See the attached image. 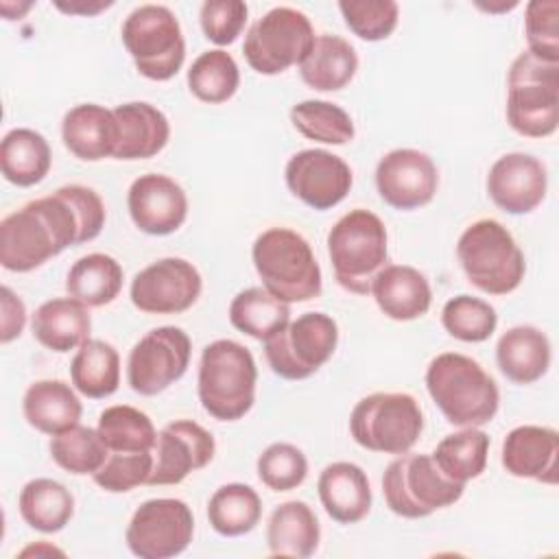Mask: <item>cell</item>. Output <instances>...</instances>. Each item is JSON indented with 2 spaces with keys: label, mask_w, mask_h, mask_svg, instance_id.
<instances>
[{
  "label": "cell",
  "mask_w": 559,
  "mask_h": 559,
  "mask_svg": "<svg viewBox=\"0 0 559 559\" xmlns=\"http://www.w3.org/2000/svg\"><path fill=\"white\" fill-rule=\"evenodd\" d=\"M262 286L286 304L310 301L321 295V266L310 242L288 227L264 229L251 247Z\"/></svg>",
  "instance_id": "277c9868"
},
{
  "label": "cell",
  "mask_w": 559,
  "mask_h": 559,
  "mask_svg": "<svg viewBox=\"0 0 559 559\" xmlns=\"http://www.w3.org/2000/svg\"><path fill=\"white\" fill-rule=\"evenodd\" d=\"M22 413L31 428L55 437L79 424L83 404L68 382L37 380L22 397Z\"/></svg>",
  "instance_id": "83f0119b"
},
{
  "label": "cell",
  "mask_w": 559,
  "mask_h": 559,
  "mask_svg": "<svg viewBox=\"0 0 559 559\" xmlns=\"http://www.w3.org/2000/svg\"><path fill=\"white\" fill-rule=\"evenodd\" d=\"M192 354L190 336L177 325L146 332L129 352L127 382L140 395H157L175 384L188 369Z\"/></svg>",
  "instance_id": "5bb4252c"
},
{
  "label": "cell",
  "mask_w": 559,
  "mask_h": 559,
  "mask_svg": "<svg viewBox=\"0 0 559 559\" xmlns=\"http://www.w3.org/2000/svg\"><path fill=\"white\" fill-rule=\"evenodd\" d=\"M17 509L31 528L39 533H59L74 515V498L59 480L33 478L22 487Z\"/></svg>",
  "instance_id": "836d02e7"
},
{
  "label": "cell",
  "mask_w": 559,
  "mask_h": 559,
  "mask_svg": "<svg viewBox=\"0 0 559 559\" xmlns=\"http://www.w3.org/2000/svg\"><path fill=\"white\" fill-rule=\"evenodd\" d=\"M552 360V347L535 325L509 328L496 345V362L507 380L513 384H533L546 376Z\"/></svg>",
  "instance_id": "484cf974"
},
{
  "label": "cell",
  "mask_w": 559,
  "mask_h": 559,
  "mask_svg": "<svg viewBox=\"0 0 559 559\" xmlns=\"http://www.w3.org/2000/svg\"><path fill=\"white\" fill-rule=\"evenodd\" d=\"M369 293L382 314L393 321L419 319L432 304V290L426 275L408 264H386L380 269Z\"/></svg>",
  "instance_id": "cb8c5ba5"
},
{
  "label": "cell",
  "mask_w": 559,
  "mask_h": 559,
  "mask_svg": "<svg viewBox=\"0 0 559 559\" xmlns=\"http://www.w3.org/2000/svg\"><path fill=\"white\" fill-rule=\"evenodd\" d=\"M325 513L338 524H356L371 509V485L365 469L349 461H336L321 469L317 480Z\"/></svg>",
  "instance_id": "d4e9b609"
},
{
  "label": "cell",
  "mask_w": 559,
  "mask_h": 559,
  "mask_svg": "<svg viewBox=\"0 0 559 559\" xmlns=\"http://www.w3.org/2000/svg\"><path fill=\"white\" fill-rule=\"evenodd\" d=\"M153 461L155 456L151 452H109L107 461L92 478L109 493H124L148 483Z\"/></svg>",
  "instance_id": "f6af8a7d"
},
{
  "label": "cell",
  "mask_w": 559,
  "mask_h": 559,
  "mask_svg": "<svg viewBox=\"0 0 559 559\" xmlns=\"http://www.w3.org/2000/svg\"><path fill=\"white\" fill-rule=\"evenodd\" d=\"M319 542L321 526L308 502L288 500L273 509L266 524V544L271 557L306 559L314 555Z\"/></svg>",
  "instance_id": "f1b7e54d"
},
{
  "label": "cell",
  "mask_w": 559,
  "mask_h": 559,
  "mask_svg": "<svg viewBox=\"0 0 559 559\" xmlns=\"http://www.w3.org/2000/svg\"><path fill=\"white\" fill-rule=\"evenodd\" d=\"M31 330L39 345L50 352L66 354L90 338V308L72 297H52L35 310Z\"/></svg>",
  "instance_id": "4316f807"
},
{
  "label": "cell",
  "mask_w": 559,
  "mask_h": 559,
  "mask_svg": "<svg viewBox=\"0 0 559 559\" xmlns=\"http://www.w3.org/2000/svg\"><path fill=\"white\" fill-rule=\"evenodd\" d=\"M70 380L72 386L90 400L114 395L120 384L118 349L107 341L87 338L70 362Z\"/></svg>",
  "instance_id": "d6a6232c"
},
{
  "label": "cell",
  "mask_w": 559,
  "mask_h": 559,
  "mask_svg": "<svg viewBox=\"0 0 559 559\" xmlns=\"http://www.w3.org/2000/svg\"><path fill=\"white\" fill-rule=\"evenodd\" d=\"M262 518L258 491L245 483L221 485L207 500V522L223 537L251 533Z\"/></svg>",
  "instance_id": "e575fe53"
},
{
  "label": "cell",
  "mask_w": 559,
  "mask_h": 559,
  "mask_svg": "<svg viewBox=\"0 0 559 559\" xmlns=\"http://www.w3.org/2000/svg\"><path fill=\"white\" fill-rule=\"evenodd\" d=\"M386 227L382 218L365 207L343 214L328 234V253L341 288L367 295L373 277L386 266Z\"/></svg>",
  "instance_id": "5b68a950"
},
{
  "label": "cell",
  "mask_w": 559,
  "mask_h": 559,
  "mask_svg": "<svg viewBox=\"0 0 559 559\" xmlns=\"http://www.w3.org/2000/svg\"><path fill=\"white\" fill-rule=\"evenodd\" d=\"M153 472L146 485H179L188 474L203 469L216 452L210 430L192 419H175L162 428L155 443Z\"/></svg>",
  "instance_id": "ac0fdd59"
},
{
  "label": "cell",
  "mask_w": 559,
  "mask_h": 559,
  "mask_svg": "<svg viewBox=\"0 0 559 559\" xmlns=\"http://www.w3.org/2000/svg\"><path fill=\"white\" fill-rule=\"evenodd\" d=\"M463 491L465 485L450 480L430 454H415L411 450L391 461L382 474L386 507L406 520L428 518L454 504Z\"/></svg>",
  "instance_id": "9c48e42d"
},
{
  "label": "cell",
  "mask_w": 559,
  "mask_h": 559,
  "mask_svg": "<svg viewBox=\"0 0 559 559\" xmlns=\"http://www.w3.org/2000/svg\"><path fill=\"white\" fill-rule=\"evenodd\" d=\"M41 550H44V544H39V546H31V548H24V550H22V552H20V555H22V557H26V555H31V552H35V555H39V552H41ZM46 552H52V555H63V552H61V550H59V548H55V546H52V548H50V546H48V548H46Z\"/></svg>",
  "instance_id": "f907efd6"
},
{
  "label": "cell",
  "mask_w": 559,
  "mask_h": 559,
  "mask_svg": "<svg viewBox=\"0 0 559 559\" xmlns=\"http://www.w3.org/2000/svg\"><path fill=\"white\" fill-rule=\"evenodd\" d=\"M255 469L262 485L271 491H290L306 480L308 459L297 445L277 441L258 456Z\"/></svg>",
  "instance_id": "7bdbcfd3"
},
{
  "label": "cell",
  "mask_w": 559,
  "mask_h": 559,
  "mask_svg": "<svg viewBox=\"0 0 559 559\" xmlns=\"http://www.w3.org/2000/svg\"><path fill=\"white\" fill-rule=\"evenodd\" d=\"M380 199L402 212L428 205L439 188V170L430 155L417 148H393L376 166Z\"/></svg>",
  "instance_id": "e0dca14e"
},
{
  "label": "cell",
  "mask_w": 559,
  "mask_h": 559,
  "mask_svg": "<svg viewBox=\"0 0 559 559\" xmlns=\"http://www.w3.org/2000/svg\"><path fill=\"white\" fill-rule=\"evenodd\" d=\"M507 122L524 138H548L559 124V63L520 52L507 74Z\"/></svg>",
  "instance_id": "52a82bcc"
},
{
  "label": "cell",
  "mask_w": 559,
  "mask_h": 559,
  "mask_svg": "<svg viewBox=\"0 0 559 559\" xmlns=\"http://www.w3.org/2000/svg\"><path fill=\"white\" fill-rule=\"evenodd\" d=\"M546 166L531 153H507L498 157L487 175L489 199L507 214L533 212L546 197Z\"/></svg>",
  "instance_id": "ffe728a7"
},
{
  "label": "cell",
  "mask_w": 559,
  "mask_h": 559,
  "mask_svg": "<svg viewBox=\"0 0 559 559\" xmlns=\"http://www.w3.org/2000/svg\"><path fill=\"white\" fill-rule=\"evenodd\" d=\"M314 39L317 35L306 13L293 7H273L247 31L242 55L251 70L273 76L299 66Z\"/></svg>",
  "instance_id": "8fae6325"
},
{
  "label": "cell",
  "mask_w": 559,
  "mask_h": 559,
  "mask_svg": "<svg viewBox=\"0 0 559 559\" xmlns=\"http://www.w3.org/2000/svg\"><path fill=\"white\" fill-rule=\"evenodd\" d=\"M338 325L325 312H304L264 341L271 371L284 380H306L334 354Z\"/></svg>",
  "instance_id": "7c38bea8"
},
{
  "label": "cell",
  "mask_w": 559,
  "mask_h": 559,
  "mask_svg": "<svg viewBox=\"0 0 559 559\" xmlns=\"http://www.w3.org/2000/svg\"><path fill=\"white\" fill-rule=\"evenodd\" d=\"M500 461L507 474L515 478L557 485L559 435L548 426H518L504 437Z\"/></svg>",
  "instance_id": "44dd1931"
},
{
  "label": "cell",
  "mask_w": 559,
  "mask_h": 559,
  "mask_svg": "<svg viewBox=\"0 0 559 559\" xmlns=\"http://www.w3.org/2000/svg\"><path fill=\"white\" fill-rule=\"evenodd\" d=\"M133 225L148 236L175 234L188 218V197L168 175L146 173L133 179L127 192Z\"/></svg>",
  "instance_id": "d6986e66"
},
{
  "label": "cell",
  "mask_w": 559,
  "mask_h": 559,
  "mask_svg": "<svg viewBox=\"0 0 559 559\" xmlns=\"http://www.w3.org/2000/svg\"><path fill=\"white\" fill-rule=\"evenodd\" d=\"M122 282L124 271L116 258L107 253H87L70 266L66 275V290L68 297L85 304L87 308H100L120 295Z\"/></svg>",
  "instance_id": "1f68e13d"
},
{
  "label": "cell",
  "mask_w": 559,
  "mask_h": 559,
  "mask_svg": "<svg viewBox=\"0 0 559 559\" xmlns=\"http://www.w3.org/2000/svg\"><path fill=\"white\" fill-rule=\"evenodd\" d=\"M338 11L347 28L365 41L386 39L400 20V7L393 0H341Z\"/></svg>",
  "instance_id": "ee69618b"
},
{
  "label": "cell",
  "mask_w": 559,
  "mask_h": 559,
  "mask_svg": "<svg viewBox=\"0 0 559 559\" xmlns=\"http://www.w3.org/2000/svg\"><path fill=\"white\" fill-rule=\"evenodd\" d=\"M249 7L240 0H207L201 4L199 22L203 35L216 46H229L247 24Z\"/></svg>",
  "instance_id": "7dc6e473"
},
{
  "label": "cell",
  "mask_w": 559,
  "mask_h": 559,
  "mask_svg": "<svg viewBox=\"0 0 559 559\" xmlns=\"http://www.w3.org/2000/svg\"><path fill=\"white\" fill-rule=\"evenodd\" d=\"M50 164V144L39 131L17 127L4 133L0 142V170L9 183L17 188H31L44 181Z\"/></svg>",
  "instance_id": "4dcf8cb0"
},
{
  "label": "cell",
  "mask_w": 559,
  "mask_h": 559,
  "mask_svg": "<svg viewBox=\"0 0 559 559\" xmlns=\"http://www.w3.org/2000/svg\"><path fill=\"white\" fill-rule=\"evenodd\" d=\"M61 140L81 162L114 157L118 146V122L114 109L96 103L74 105L61 120Z\"/></svg>",
  "instance_id": "7402d4cb"
},
{
  "label": "cell",
  "mask_w": 559,
  "mask_h": 559,
  "mask_svg": "<svg viewBox=\"0 0 559 559\" xmlns=\"http://www.w3.org/2000/svg\"><path fill=\"white\" fill-rule=\"evenodd\" d=\"M0 304H2V319H0V343H11L17 338L26 323V306L24 301L9 288H0Z\"/></svg>",
  "instance_id": "c3c4849f"
},
{
  "label": "cell",
  "mask_w": 559,
  "mask_h": 559,
  "mask_svg": "<svg viewBox=\"0 0 559 559\" xmlns=\"http://www.w3.org/2000/svg\"><path fill=\"white\" fill-rule=\"evenodd\" d=\"M109 452H151L157 443V430L146 413L129 404L107 406L96 426Z\"/></svg>",
  "instance_id": "74e56055"
},
{
  "label": "cell",
  "mask_w": 559,
  "mask_h": 559,
  "mask_svg": "<svg viewBox=\"0 0 559 559\" xmlns=\"http://www.w3.org/2000/svg\"><path fill=\"white\" fill-rule=\"evenodd\" d=\"M50 456L52 461L66 469L68 474L85 476L94 474L103 467V463L109 456V450L105 441L100 439L98 430L87 426H72L50 439Z\"/></svg>",
  "instance_id": "60d3db41"
},
{
  "label": "cell",
  "mask_w": 559,
  "mask_h": 559,
  "mask_svg": "<svg viewBox=\"0 0 559 559\" xmlns=\"http://www.w3.org/2000/svg\"><path fill=\"white\" fill-rule=\"evenodd\" d=\"M456 258L469 284L487 295L513 293L526 273L522 249L496 218H480L465 227L456 242Z\"/></svg>",
  "instance_id": "8992f818"
},
{
  "label": "cell",
  "mask_w": 559,
  "mask_h": 559,
  "mask_svg": "<svg viewBox=\"0 0 559 559\" xmlns=\"http://www.w3.org/2000/svg\"><path fill=\"white\" fill-rule=\"evenodd\" d=\"M441 323L450 336L463 343H483L496 332L498 314L496 308L480 297L456 295L445 301Z\"/></svg>",
  "instance_id": "b9f144b4"
},
{
  "label": "cell",
  "mask_w": 559,
  "mask_h": 559,
  "mask_svg": "<svg viewBox=\"0 0 559 559\" xmlns=\"http://www.w3.org/2000/svg\"><path fill=\"white\" fill-rule=\"evenodd\" d=\"M122 44L135 70L151 81L173 79L186 59V39L177 15L164 4H140L122 22Z\"/></svg>",
  "instance_id": "30bf717a"
},
{
  "label": "cell",
  "mask_w": 559,
  "mask_h": 559,
  "mask_svg": "<svg viewBox=\"0 0 559 559\" xmlns=\"http://www.w3.org/2000/svg\"><path fill=\"white\" fill-rule=\"evenodd\" d=\"M421 430L424 413L411 393H371L349 415L352 439L369 452L404 454L419 441Z\"/></svg>",
  "instance_id": "ba28073f"
},
{
  "label": "cell",
  "mask_w": 559,
  "mask_h": 559,
  "mask_svg": "<svg viewBox=\"0 0 559 559\" xmlns=\"http://www.w3.org/2000/svg\"><path fill=\"white\" fill-rule=\"evenodd\" d=\"M284 179L293 197L319 212L338 205L354 183L347 162L325 148L295 153L284 168Z\"/></svg>",
  "instance_id": "2e32d148"
},
{
  "label": "cell",
  "mask_w": 559,
  "mask_h": 559,
  "mask_svg": "<svg viewBox=\"0 0 559 559\" xmlns=\"http://www.w3.org/2000/svg\"><path fill=\"white\" fill-rule=\"evenodd\" d=\"M489 443L491 441L485 430L463 428L459 432L445 435L430 456L450 480L465 485L485 472Z\"/></svg>",
  "instance_id": "8d00e7d4"
},
{
  "label": "cell",
  "mask_w": 559,
  "mask_h": 559,
  "mask_svg": "<svg viewBox=\"0 0 559 559\" xmlns=\"http://www.w3.org/2000/svg\"><path fill=\"white\" fill-rule=\"evenodd\" d=\"M528 52L544 61L559 63V4L557 0H533L524 13Z\"/></svg>",
  "instance_id": "bcb514c9"
},
{
  "label": "cell",
  "mask_w": 559,
  "mask_h": 559,
  "mask_svg": "<svg viewBox=\"0 0 559 559\" xmlns=\"http://www.w3.org/2000/svg\"><path fill=\"white\" fill-rule=\"evenodd\" d=\"M293 127L308 140L321 144H347L354 138L352 116L330 100H301L290 109Z\"/></svg>",
  "instance_id": "ab89813d"
},
{
  "label": "cell",
  "mask_w": 559,
  "mask_h": 559,
  "mask_svg": "<svg viewBox=\"0 0 559 559\" xmlns=\"http://www.w3.org/2000/svg\"><path fill=\"white\" fill-rule=\"evenodd\" d=\"M118 122V146L114 159H148L155 157L170 138V122L162 109L151 103L133 100L114 107Z\"/></svg>",
  "instance_id": "603a6c76"
},
{
  "label": "cell",
  "mask_w": 559,
  "mask_h": 559,
  "mask_svg": "<svg viewBox=\"0 0 559 559\" xmlns=\"http://www.w3.org/2000/svg\"><path fill=\"white\" fill-rule=\"evenodd\" d=\"M358 70L356 48L341 35H317L308 57L299 63L301 81L317 92L343 90Z\"/></svg>",
  "instance_id": "f546056e"
},
{
  "label": "cell",
  "mask_w": 559,
  "mask_h": 559,
  "mask_svg": "<svg viewBox=\"0 0 559 559\" xmlns=\"http://www.w3.org/2000/svg\"><path fill=\"white\" fill-rule=\"evenodd\" d=\"M107 7H111V2H96V4H90V2L87 4L85 2H79V4L57 2V9H61L66 13H81V15H94V13H98L100 9H107Z\"/></svg>",
  "instance_id": "681fc988"
},
{
  "label": "cell",
  "mask_w": 559,
  "mask_h": 559,
  "mask_svg": "<svg viewBox=\"0 0 559 559\" xmlns=\"http://www.w3.org/2000/svg\"><path fill=\"white\" fill-rule=\"evenodd\" d=\"M194 535V515L179 498L142 502L124 531L129 550L140 559H170L181 555Z\"/></svg>",
  "instance_id": "4fadbf2b"
},
{
  "label": "cell",
  "mask_w": 559,
  "mask_h": 559,
  "mask_svg": "<svg viewBox=\"0 0 559 559\" xmlns=\"http://www.w3.org/2000/svg\"><path fill=\"white\" fill-rule=\"evenodd\" d=\"M426 389L441 415L461 428L489 424L500 406L496 380L478 360L459 352H443L428 362Z\"/></svg>",
  "instance_id": "7a4b0ae2"
},
{
  "label": "cell",
  "mask_w": 559,
  "mask_h": 559,
  "mask_svg": "<svg viewBox=\"0 0 559 559\" xmlns=\"http://www.w3.org/2000/svg\"><path fill=\"white\" fill-rule=\"evenodd\" d=\"M105 203L96 190L70 183L7 214L0 223V264L28 273L68 247L94 240L105 227Z\"/></svg>",
  "instance_id": "6da1fadb"
},
{
  "label": "cell",
  "mask_w": 559,
  "mask_h": 559,
  "mask_svg": "<svg viewBox=\"0 0 559 559\" xmlns=\"http://www.w3.org/2000/svg\"><path fill=\"white\" fill-rule=\"evenodd\" d=\"M258 367L238 341L218 338L203 347L197 393L203 411L218 421L245 417L255 402Z\"/></svg>",
  "instance_id": "3957f363"
},
{
  "label": "cell",
  "mask_w": 559,
  "mask_h": 559,
  "mask_svg": "<svg viewBox=\"0 0 559 559\" xmlns=\"http://www.w3.org/2000/svg\"><path fill=\"white\" fill-rule=\"evenodd\" d=\"M240 85V70L236 59L223 50L214 48L201 52L188 70V87L192 96L207 105H221L229 100Z\"/></svg>",
  "instance_id": "f35d334b"
},
{
  "label": "cell",
  "mask_w": 559,
  "mask_h": 559,
  "mask_svg": "<svg viewBox=\"0 0 559 559\" xmlns=\"http://www.w3.org/2000/svg\"><path fill=\"white\" fill-rule=\"evenodd\" d=\"M199 269L183 258H162L144 266L131 280V304L146 314H179L192 308L201 295Z\"/></svg>",
  "instance_id": "9a60e30c"
},
{
  "label": "cell",
  "mask_w": 559,
  "mask_h": 559,
  "mask_svg": "<svg viewBox=\"0 0 559 559\" xmlns=\"http://www.w3.org/2000/svg\"><path fill=\"white\" fill-rule=\"evenodd\" d=\"M229 321L238 332L258 341H266L290 321V308L286 301L271 295L264 286H251L231 299Z\"/></svg>",
  "instance_id": "d590c367"
}]
</instances>
